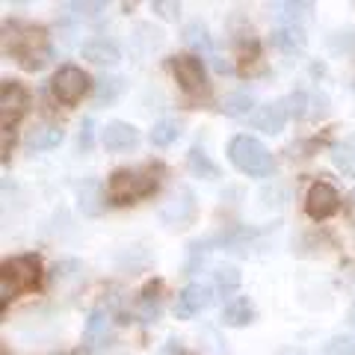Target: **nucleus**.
Segmentation results:
<instances>
[{
    "label": "nucleus",
    "instance_id": "ddd939ff",
    "mask_svg": "<svg viewBox=\"0 0 355 355\" xmlns=\"http://www.w3.org/2000/svg\"><path fill=\"white\" fill-rule=\"evenodd\" d=\"M284 121H287V101H272V104H263L258 113L252 116V125L263 130V133H282L284 130Z\"/></svg>",
    "mask_w": 355,
    "mask_h": 355
},
{
    "label": "nucleus",
    "instance_id": "2f4dec72",
    "mask_svg": "<svg viewBox=\"0 0 355 355\" xmlns=\"http://www.w3.org/2000/svg\"><path fill=\"white\" fill-rule=\"evenodd\" d=\"M326 355H355V338L349 335H335L326 347H323Z\"/></svg>",
    "mask_w": 355,
    "mask_h": 355
},
{
    "label": "nucleus",
    "instance_id": "9b49d317",
    "mask_svg": "<svg viewBox=\"0 0 355 355\" xmlns=\"http://www.w3.org/2000/svg\"><path fill=\"white\" fill-rule=\"evenodd\" d=\"M101 139H104V148L113 151V154L130 151L139 142V130L133 125H128V121H110V125L104 128V133H101Z\"/></svg>",
    "mask_w": 355,
    "mask_h": 355
},
{
    "label": "nucleus",
    "instance_id": "e433bc0d",
    "mask_svg": "<svg viewBox=\"0 0 355 355\" xmlns=\"http://www.w3.org/2000/svg\"><path fill=\"white\" fill-rule=\"evenodd\" d=\"M92 128H95L92 119H86L80 125V148H86V151H89V146H92Z\"/></svg>",
    "mask_w": 355,
    "mask_h": 355
},
{
    "label": "nucleus",
    "instance_id": "9d476101",
    "mask_svg": "<svg viewBox=\"0 0 355 355\" xmlns=\"http://www.w3.org/2000/svg\"><path fill=\"white\" fill-rule=\"evenodd\" d=\"M172 69H175L178 83H181L187 92H205L207 83H205V65H202V60H196V57H175Z\"/></svg>",
    "mask_w": 355,
    "mask_h": 355
},
{
    "label": "nucleus",
    "instance_id": "393cba45",
    "mask_svg": "<svg viewBox=\"0 0 355 355\" xmlns=\"http://www.w3.org/2000/svg\"><path fill=\"white\" fill-rule=\"evenodd\" d=\"M80 275H83L80 261H62V263L53 266L51 282L53 284H77V282H80Z\"/></svg>",
    "mask_w": 355,
    "mask_h": 355
},
{
    "label": "nucleus",
    "instance_id": "6e6552de",
    "mask_svg": "<svg viewBox=\"0 0 355 355\" xmlns=\"http://www.w3.org/2000/svg\"><path fill=\"white\" fill-rule=\"evenodd\" d=\"M338 193L335 187L326 184V181H317L314 187L308 190V198H305V207H308V216L311 219H326L338 210Z\"/></svg>",
    "mask_w": 355,
    "mask_h": 355
},
{
    "label": "nucleus",
    "instance_id": "f257e3e1",
    "mask_svg": "<svg viewBox=\"0 0 355 355\" xmlns=\"http://www.w3.org/2000/svg\"><path fill=\"white\" fill-rule=\"evenodd\" d=\"M228 157L243 175L266 178L272 172V154L266 151L263 142H258L254 137H246V133H240V137L228 142Z\"/></svg>",
    "mask_w": 355,
    "mask_h": 355
},
{
    "label": "nucleus",
    "instance_id": "20e7f679",
    "mask_svg": "<svg viewBox=\"0 0 355 355\" xmlns=\"http://www.w3.org/2000/svg\"><path fill=\"white\" fill-rule=\"evenodd\" d=\"M15 57L24 65L27 71H42L51 60V48H48V36L36 27H24L21 36H15Z\"/></svg>",
    "mask_w": 355,
    "mask_h": 355
},
{
    "label": "nucleus",
    "instance_id": "aec40b11",
    "mask_svg": "<svg viewBox=\"0 0 355 355\" xmlns=\"http://www.w3.org/2000/svg\"><path fill=\"white\" fill-rule=\"evenodd\" d=\"M125 92V77H116V74H104L95 80V101L98 104H113L116 98Z\"/></svg>",
    "mask_w": 355,
    "mask_h": 355
},
{
    "label": "nucleus",
    "instance_id": "f03ea898",
    "mask_svg": "<svg viewBox=\"0 0 355 355\" xmlns=\"http://www.w3.org/2000/svg\"><path fill=\"white\" fill-rule=\"evenodd\" d=\"M157 187V178L151 172H139V169H119L107 184V193L113 202H137V198L148 196Z\"/></svg>",
    "mask_w": 355,
    "mask_h": 355
},
{
    "label": "nucleus",
    "instance_id": "4468645a",
    "mask_svg": "<svg viewBox=\"0 0 355 355\" xmlns=\"http://www.w3.org/2000/svg\"><path fill=\"white\" fill-rule=\"evenodd\" d=\"M77 202H80V210L89 216H98L104 207V187L98 178H83L77 184Z\"/></svg>",
    "mask_w": 355,
    "mask_h": 355
},
{
    "label": "nucleus",
    "instance_id": "423d86ee",
    "mask_svg": "<svg viewBox=\"0 0 355 355\" xmlns=\"http://www.w3.org/2000/svg\"><path fill=\"white\" fill-rule=\"evenodd\" d=\"M51 89H53V95H57V101L77 104L89 89V77H86L83 69H77V65H62V69L53 74Z\"/></svg>",
    "mask_w": 355,
    "mask_h": 355
},
{
    "label": "nucleus",
    "instance_id": "f8f14e48",
    "mask_svg": "<svg viewBox=\"0 0 355 355\" xmlns=\"http://www.w3.org/2000/svg\"><path fill=\"white\" fill-rule=\"evenodd\" d=\"M60 142H62V128L51 125V121H36L24 133V146L30 151H48V148H57Z\"/></svg>",
    "mask_w": 355,
    "mask_h": 355
},
{
    "label": "nucleus",
    "instance_id": "6ab92c4d",
    "mask_svg": "<svg viewBox=\"0 0 355 355\" xmlns=\"http://www.w3.org/2000/svg\"><path fill=\"white\" fill-rule=\"evenodd\" d=\"M181 42L187 44V48H193L196 53H207L210 51V36H207V27L202 24V21H190V24H184Z\"/></svg>",
    "mask_w": 355,
    "mask_h": 355
},
{
    "label": "nucleus",
    "instance_id": "c756f323",
    "mask_svg": "<svg viewBox=\"0 0 355 355\" xmlns=\"http://www.w3.org/2000/svg\"><path fill=\"white\" fill-rule=\"evenodd\" d=\"M275 9H282L279 18L284 21V27H299L296 21L311 15V3H275Z\"/></svg>",
    "mask_w": 355,
    "mask_h": 355
},
{
    "label": "nucleus",
    "instance_id": "4c0bfd02",
    "mask_svg": "<svg viewBox=\"0 0 355 355\" xmlns=\"http://www.w3.org/2000/svg\"><path fill=\"white\" fill-rule=\"evenodd\" d=\"M311 107H314V113H311V116H323L326 110H329V98L323 92H317L314 98H311Z\"/></svg>",
    "mask_w": 355,
    "mask_h": 355
},
{
    "label": "nucleus",
    "instance_id": "dca6fc26",
    "mask_svg": "<svg viewBox=\"0 0 355 355\" xmlns=\"http://www.w3.org/2000/svg\"><path fill=\"white\" fill-rule=\"evenodd\" d=\"M331 163H335L338 172H343L347 178H355V133L343 142H338V146H331Z\"/></svg>",
    "mask_w": 355,
    "mask_h": 355
},
{
    "label": "nucleus",
    "instance_id": "ea45409f",
    "mask_svg": "<svg viewBox=\"0 0 355 355\" xmlns=\"http://www.w3.org/2000/svg\"><path fill=\"white\" fill-rule=\"evenodd\" d=\"M279 355H311V352H305V349H293V347H291V349H282Z\"/></svg>",
    "mask_w": 355,
    "mask_h": 355
},
{
    "label": "nucleus",
    "instance_id": "7ed1b4c3",
    "mask_svg": "<svg viewBox=\"0 0 355 355\" xmlns=\"http://www.w3.org/2000/svg\"><path fill=\"white\" fill-rule=\"evenodd\" d=\"M39 282V258L24 254V258H15L3 266V275H0V302H9L18 291H27Z\"/></svg>",
    "mask_w": 355,
    "mask_h": 355
},
{
    "label": "nucleus",
    "instance_id": "473e14b6",
    "mask_svg": "<svg viewBox=\"0 0 355 355\" xmlns=\"http://www.w3.org/2000/svg\"><path fill=\"white\" fill-rule=\"evenodd\" d=\"M287 104H291V113L296 116V119H302V116H308L311 110H308V92H293L291 98H287Z\"/></svg>",
    "mask_w": 355,
    "mask_h": 355
},
{
    "label": "nucleus",
    "instance_id": "f3484780",
    "mask_svg": "<svg viewBox=\"0 0 355 355\" xmlns=\"http://www.w3.org/2000/svg\"><path fill=\"white\" fill-rule=\"evenodd\" d=\"M83 57L89 62H95V65H116L119 62V48L107 39H95V42L83 44Z\"/></svg>",
    "mask_w": 355,
    "mask_h": 355
},
{
    "label": "nucleus",
    "instance_id": "b1692460",
    "mask_svg": "<svg viewBox=\"0 0 355 355\" xmlns=\"http://www.w3.org/2000/svg\"><path fill=\"white\" fill-rule=\"evenodd\" d=\"M107 326H110V314L104 308H95L92 314H89L86 320V331H83V340L86 343H95V340H101L107 335Z\"/></svg>",
    "mask_w": 355,
    "mask_h": 355
},
{
    "label": "nucleus",
    "instance_id": "f704fd0d",
    "mask_svg": "<svg viewBox=\"0 0 355 355\" xmlns=\"http://www.w3.org/2000/svg\"><path fill=\"white\" fill-rule=\"evenodd\" d=\"M329 44H331V48H335V51H349L352 48V44H355V36H352V30H347V33H331V39H329Z\"/></svg>",
    "mask_w": 355,
    "mask_h": 355
},
{
    "label": "nucleus",
    "instance_id": "bb28decb",
    "mask_svg": "<svg viewBox=\"0 0 355 355\" xmlns=\"http://www.w3.org/2000/svg\"><path fill=\"white\" fill-rule=\"evenodd\" d=\"M291 202V190H287L284 184H266L261 190V205L270 210V207H284Z\"/></svg>",
    "mask_w": 355,
    "mask_h": 355
},
{
    "label": "nucleus",
    "instance_id": "2eb2a0df",
    "mask_svg": "<svg viewBox=\"0 0 355 355\" xmlns=\"http://www.w3.org/2000/svg\"><path fill=\"white\" fill-rule=\"evenodd\" d=\"M252 320H254V308H252V302L246 296L231 299V302L222 308V323H225V326L240 329V326H249Z\"/></svg>",
    "mask_w": 355,
    "mask_h": 355
},
{
    "label": "nucleus",
    "instance_id": "58836bf2",
    "mask_svg": "<svg viewBox=\"0 0 355 355\" xmlns=\"http://www.w3.org/2000/svg\"><path fill=\"white\" fill-rule=\"evenodd\" d=\"M214 65H216V71H219V74H222V71H231V65H228V62H222L219 57H216V62H214Z\"/></svg>",
    "mask_w": 355,
    "mask_h": 355
},
{
    "label": "nucleus",
    "instance_id": "39448f33",
    "mask_svg": "<svg viewBox=\"0 0 355 355\" xmlns=\"http://www.w3.org/2000/svg\"><path fill=\"white\" fill-rule=\"evenodd\" d=\"M196 216V196L190 187H178L160 205V222L166 228H187Z\"/></svg>",
    "mask_w": 355,
    "mask_h": 355
},
{
    "label": "nucleus",
    "instance_id": "1a4fd4ad",
    "mask_svg": "<svg viewBox=\"0 0 355 355\" xmlns=\"http://www.w3.org/2000/svg\"><path fill=\"white\" fill-rule=\"evenodd\" d=\"M24 110H27L24 86L15 83V80H3V89H0V116H3V128H9L12 121H18Z\"/></svg>",
    "mask_w": 355,
    "mask_h": 355
},
{
    "label": "nucleus",
    "instance_id": "7c9ffc66",
    "mask_svg": "<svg viewBox=\"0 0 355 355\" xmlns=\"http://www.w3.org/2000/svg\"><path fill=\"white\" fill-rule=\"evenodd\" d=\"M151 293H154V291L148 287L146 296H142V302H139V320H142V323H157V320H160V311H163L160 296H151Z\"/></svg>",
    "mask_w": 355,
    "mask_h": 355
},
{
    "label": "nucleus",
    "instance_id": "5701e85b",
    "mask_svg": "<svg viewBox=\"0 0 355 355\" xmlns=\"http://www.w3.org/2000/svg\"><path fill=\"white\" fill-rule=\"evenodd\" d=\"M181 137V125H178L175 119H160L157 125L151 128V142L157 148H166V146H172V142Z\"/></svg>",
    "mask_w": 355,
    "mask_h": 355
},
{
    "label": "nucleus",
    "instance_id": "0eeeda50",
    "mask_svg": "<svg viewBox=\"0 0 355 355\" xmlns=\"http://www.w3.org/2000/svg\"><path fill=\"white\" fill-rule=\"evenodd\" d=\"M210 287L207 284H202V282H193V284H187L184 291H181V296H178V302H175V317L178 320H190V317H196L198 311H205L207 305H210Z\"/></svg>",
    "mask_w": 355,
    "mask_h": 355
},
{
    "label": "nucleus",
    "instance_id": "4be33fe9",
    "mask_svg": "<svg viewBox=\"0 0 355 355\" xmlns=\"http://www.w3.org/2000/svg\"><path fill=\"white\" fill-rule=\"evenodd\" d=\"M119 266L121 270H130V272H139V270H146V266L151 263V254L142 249V246H128V249H121L119 252Z\"/></svg>",
    "mask_w": 355,
    "mask_h": 355
},
{
    "label": "nucleus",
    "instance_id": "c9c22d12",
    "mask_svg": "<svg viewBox=\"0 0 355 355\" xmlns=\"http://www.w3.org/2000/svg\"><path fill=\"white\" fill-rule=\"evenodd\" d=\"M69 9H77L83 18H101L104 15V3H69Z\"/></svg>",
    "mask_w": 355,
    "mask_h": 355
},
{
    "label": "nucleus",
    "instance_id": "a211bd4d",
    "mask_svg": "<svg viewBox=\"0 0 355 355\" xmlns=\"http://www.w3.org/2000/svg\"><path fill=\"white\" fill-rule=\"evenodd\" d=\"M305 30L302 27H279V30H272V44L279 51L284 53H296V51H302L305 48Z\"/></svg>",
    "mask_w": 355,
    "mask_h": 355
},
{
    "label": "nucleus",
    "instance_id": "72a5a7b5",
    "mask_svg": "<svg viewBox=\"0 0 355 355\" xmlns=\"http://www.w3.org/2000/svg\"><path fill=\"white\" fill-rule=\"evenodd\" d=\"M154 12H157L160 18H166V21H178V15H181V6L178 3H169V0H154Z\"/></svg>",
    "mask_w": 355,
    "mask_h": 355
},
{
    "label": "nucleus",
    "instance_id": "cd10ccee",
    "mask_svg": "<svg viewBox=\"0 0 355 355\" xmlns=\"http://www.w3.org/2000/svg\"><path fill=\"white\" fill-rule=\"evenodd\" d=\"M160 36H163L160 30H151L148 24H139L137 27V36H133V48H137V53H148V51H154L163 42Z\"/></svg>",
    "mask_w": 355,
    "mask_h": 355
},
{
    "label": "nucleus",
    "instance_id": "a19ab883",
    "mask_svg": "<svg viewBox=\"0 0 355 355\" xmlns=\"http://www.w3.org/2000/svg\"><path fill=\"white\" fill-rule=\"evenodd\" d=\"M352 202H355V193H352Z\"/></svg>",
    "mask_w": 355,
    "mask_h": 355
},
{
    "label": "nucleus",
    "instance_id": "412c9836",
    "mask_svg": "<svg viewBox=\"0 0 355 355\" xmlns=\"http://www.w3.org/2000/svg\"><path fill=\"white\" fill-rule=\"evenodd\" d=\"M187 163H190V172H193L196 178H207V181H210V178L219 175V169L214 166V160H210L207 154H205V148H198V146L190 148V154H187Z\"/></svg>",
    "mask_w": 355,
    "mask_h": 355
},
{
    "label": "nucleus",
    "instance_id": "c85d7f7f",
    "mask_svg": "<svg viewBox=\"0 0 355 355\" xmlns=\"http://www.w3.org/2000/svg\"><path fill=\"white\" fill-rule=\"evenodd\" d=\"M252 95L249 92H234V95H228L225 101H222V113L225 116H249V110H252Z\"/></svg>",
    "mask_w": 355,
    "mask_h": 355
},
{
    "label": "nucleus",
    "instance_id": "a878e982",
    "mask_svg": "<svg viewBox=\"0 0 355 355\" xmlns=\"http://www.w3.org/2000/svg\"><path fill=\"white\" fill-rule=\"evenodd\" d=\"M214 279H216V291L222 296H228V293H234L240 287V270L237 266H216Z\"/></svg>",
    "mask_w": 355,
    "mask_h": 355
}]
</instances>
